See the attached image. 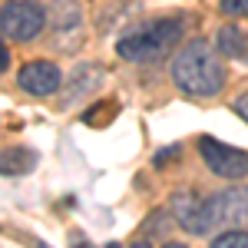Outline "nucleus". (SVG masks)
I'll return each instance as SVG.
<instances>
[{
  "mask_svg": "<svg viewBox=\"0 0 248 248\" xmlns=\"http://www.w3.org/2000/svg\"><path fill=\"white\" fill-rule=\"evenodd\" d=\"M215 50L218 46H212L209 40H189L175 53V60H172V83L186 96L209 99V96L222 93L229 73H225V66H222Z\"/></svg>",
  "mask_w": 248,
  "mask_h": 248,
  "instance_id": "nucleus-1",
  "label": "nucleus"
},
{
  "mask_svg": "<svg viewBox=\"0 0 248 248\" xmlns=\"http://www.w3.org/2000/svg\"><path fill=\"white\" fill-rule=\"evenodd\" d=\"M186 33V20L182 17H155L142 20L129 27L126 33L116 40V53L133 63H146V60H159L166 50H172Z\"/></svg>",
  "mask_w": 248,
  "mask_h": 248,
  "instance_id": "nucleus-2",
  "label": "nucleus"
},
{
  "mask_svg": "<svg viewBox=\"0 0 248 248\" xmlns=\"http://www.w3.org/2000/svg\"><path fill=\"white\" fill-rule=\"evenodd\" d=\"M43 27H46V10L37 0H7L3 10H0V33H3V40L23 43V40L40 37Z\"/></svg>",
  "mask_w": 248,
  "mask_h": 248,
  "instance_id": "nucleus-3",
  "label": "nucleus"
},
{
  "mask_svg": "<svg viewBox=\"0 0 248 248\" xmlns=\"http://www.w3.org/2000/svg\"><path fill=\"white\" fill-rule=\"evenodd\" d=\"M209 232L215 229H248V189L232 186L205 199Z\"/></svg>",
  "mask_w": 248,
  "mask_h": 248,
  "instance_id": "nucleus-4",
  "label": "nucleus"
},
{
  "mask_svg": "<svg viewBox=\"0 0 248 248\" xmlns=\"http://www.w3.org/2000/svg\"><path fill=\"white\" fill-rule=\"evenodd\" d=\"M199 153L205 159L212 175L218 179H245L248 175V153L245 149H235L229 142H218L215 136H199Z\"/></svg>",
  "mask_w": 248,
  "mask_h": 248,
  "instance_id": "nucleus-5",
  "label": "nucleus"
},
{
  "mask_svg": "<svg viewBox=\"0 0 248 248\" xmlns=\"http://www.w3.org/2000/svg\"><path fill=\"white\" fill-rule=\"evenodd\" d=\"M60 83H63L60 66L50 60H33L17 73V86L30 96H53L60 90Z\"/></svg>",
  "mask_w": 248,
  "mask_h": 248,
  "instance_id": "nucleus-6",
  "label": "nucleus"
},
{
  "mask_svg": "<svg viewBox=\"0 0 248 248\" xmlns=\"http://www.w3.org/2000/svg\"><path fill=\"white\" fill-rule=\"evenodd\" d=\"M172 218L189 232V235H209V218H205V199L199 192H175L169 199Z\"/></svg>",
  "mask_w": 248,
  "mask_h": 248,
  "instance_id": "nucleus-7",
  "label": "nucleus"
},
{
  "mask_svg": "<svg viewBox=\"0 0 248 248\" xmlns=\"http://www.w3.org/2000/svg\"><path fill=\"white\" fill-rule=\"evenodd\" d=\"M215 46H218L222 57L248 63V33L242 30V27H235V23H222L218 33H215Z\"/></svg>",
  "mask_w": 248,
  "mask_h": 248,
  "instance_id": "nucleus-8",
  "label": "nucleus"
},
{
  "mask_svg": "<svg viewBox=\"0 0 248 248\" xmlns=\"http://www.w3.org/2000/svg\"><path fill=\"white\" fill-rule=\"evenodd\" d=\"M33 166H37V153L27 149V146L3 149V155H0V172H3L7 179H14V175H27Z\"/></svg>",
  "mask_w": 248,
  "mask_h": 248,
  "instance_id": "nucleus-9",
  "label": "nucleus"
},
{
  "mask_svg": "<svg viewBox=\"0 0 248 248\" xmlns=\"http://www.w3.org/2000/svg\"><path fill=\"white\" fill-rule=\"evenodd\" d=\"M96 79H99V66H79L77 73H73V79L66 83V103H73V99H79L83 93H93Z\"/></svg>",
  "mask_w": 248,
  "mask_h": 248,
  "instance_id": "nucleus-10",
  "label": "nucleus"
},
{
  "mask_svg": "<svg viewBox=\"0 0 248 248\" xmlns=\"http://www.w3.org/2000/svg\"><path fill=\"white\" fill-rule=\"evenodd\" d=\"M79 17H83V10H79L77 0H53V27L57 30L79 27Z\"/></svg>",
  "mask_w": 248,
  "mask_h": 248,
  "instance_id": "nucleus-11",
  "label": "nucleus"
},
{
  "mask_svg": "<svg viewBox=\"0 0 248 248\" xmlns=\"http://www.w3.org/2000/svg\"><path fill=\"white\" fill-rule=\"evenodd\" d=\"M209 248H248V232H242V229L222 232V235H215V238H212Z\"/></svg>",
  "mask_w": 248,
  "mask_h": 248,
  "instance_id": "nucleus-12",
  "label": "nucleus"
},
{
  "mask_svg": "<svg viewBox=\"0 0 248 248\" xmlns=\"http://www.w3.org/2000/svg\"><path fill=\"white\" fill-rule=\"evenodd\" d=\"M113 113H116V103H103V106H96V109H90V113L83 116V123H90V126H106Z\"/></svg>",
  "mask_w": 248,
  "mask_h": 248,
  "instance_id": "nucleus-13",
  "label": "nucleus"
},
{
  "mask_svg": "<svg viewBox=\"0 0 248 248\" xmlns=\"http://www.w3.org/2000/svg\"><path fill=\"white\" fill-rule=\"evenodd\" d=\"M218 10L225 17H248V0H218Z\"/></svg>",
  "mask_w": 248,
  "mask_h": 248,
  "instance_id": "nucleus-14",
  "label": "nucleus"
},
{
  "mask_svg": "<svg viewBox=\"0 0 248 248\" xmlns=\"http://www.w3.org/2000/svg\"><path fill=\"white\" fill-rule=\"evenodd\" d=\"M232 109H235V113H238V116H242V119L248 123V90H245V93H238V96H235Z\"/></svg>",
  "mask_w": 248,
  "mask_h": 248,
  "instance_id": "nucleus-15",
  "label": "nucleus"
},
{
  "mask_svg": "<svg viewBox=\"0 0 248 248\" xmlns=\"http://www.w3.org/2000/svg\"><path fill=\"white\" fill-rule=\"evenodd\" d=\"M175 155H179V146H169V149H166L162 155H155V166H162L166 159H175Z\"/></svg>",
  "mask_w": 248,
  "mask_h": 248,
  "instance_id": "nucleus-16",
  "label": "nucleus"
},
{
  "mask_svg": "<svg viewBox=\"0 0 248 248\" xmlns=\"http://www.w3.org/2000/svg\"><path fill=\"white\" fill-rule=\"evenodd\" d=\"M162 248H189V245H179V242H166Z\"/></svg>",
  "mask_w": 248,
  "mask_h": 248,
  "instance_id": "nucleus-17",
  "label": "nucleus"
},
{
  "mask_svg": "<svg viewBox=\"0 0 248 248\" xmlns=\"http://www.w3.org/2000/svg\"><path fill=\"white\" fill-rule=\"evenodd\" d=\"M129 248H149V242H133Z\"/></svg>",
  "mask_w": 248,
  "mask_h": 248,
  "instance_id": "nucleus-18",
  "label": "nucleus"
},
{
  "mask_svg": "<svg viewBox=\"0 0 248 248\" xmlns=\"http://www.w3.org/2000/svg\"><path fill=\"white\" fill-rule=\"evenodd\" d=\"M106 248H119V245H116V242H109V245H106Z\"/></svg>",
  "mask_w": 248,
  "mask_h": 248,
  "instance_id": "nucleus-19",
  "label": "nucleus"
},
{
  "mask_svg": "<svg viewBox=\"0 0 248 248\" xmlns=\"http://www.w3.org/2000/svg\"><path fill=\"white\" fill-rule=\"evenodd\" d=\"M37 248H50V245H43V242H40V245H37Z\"/></svg>",
  "mask_w": 248,
  "mask_h": 248,
  "instance_id": "nucleus-20",
  "label": "nucleus"
}]
</instances>
